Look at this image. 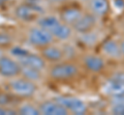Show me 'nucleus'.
<instances>
[{
    "label": "nucleus",
    "mask_w": 124,
    "mask_h": 115,
    "mask_svg": "<svg viewBox=\"0 0 124 115\" xmlns=\"http://www.w3.org/2000/svg\"><path fill=\"white\" fill-rule=\"evenodd\" d=\"M72 28L70 26L66 25L65 23H63L61 20L57 23V24L51 29L50 33L53 35V37L57 40L65 41L68 40L72 35Z\"/></svg>",
    "instance_id": "11"
},
{
    "label": "nucleus",
    "mask_w": 124,
    "mask_h": 115,
    "mask_svg": "<svg viewBox=\"0 0 124 115\" xmlns=\"http://www.w3.org/2000/svg\"><path fill=\"white\" fill-rule=\"evenodd\" d=\"M119 45H120V51H121V55L122 57H124V39L122 41L119 42Z\"/></svg>",
    "instance_id": "28"
},
{
    "label": "nucleus",
    "mask_w": 124,
    "mask_h": 115,
    "mask_svg": "<svg viewBox=\"0 0 124 115\" xmlns=\"http://www.w3.org/2000/svg\"><path fill=\"white\" fill-rule=\"evenodd\" d=\"M11 102H13V99L10 98L9 95L0 91V106H8L11 104Z\"/></svg>",
    "instance_id": "21"
},
{
    "label": "nucleus",
    "mask_w": 124,
    "mask_h": 115,
    "mask_svg": "<svg viewBox=\"0 0 124 115\" xmlns=\"http://www.w3.org/2000/svg\"><path fill=\"white\" fill-rule=\"evenodd\" d=\"M81 1H82V2H86V3H88L89 1H90V0H81Z\"/></svg>",
    "instance_id": "29"
},
{
    "label": "nucleus",
    "mask_w": 124,
    "mask_h": 115,
    "mask_svg": "<svg viewBox=\"0 0 124 115\" xmlns=\"http://www.w3.org/2000/svg\"><path fill=\"white\" fill-rule=\"evenodd\" d=\"M114 6L116 8L123 9L124 8V0H114Z\"/></svg>",
    "instance_id": "26"
},
{
    "label": "nucleus",
    "mask_w": 124,
    "mask_h": 115,
    "mask_svg": "<svg viewBox=\"0 0 124 115\" xmlns=\"http://www.w3.org/2000/svg\"><path fill=\"white\" fill-rule=\"evenodd\" d=\"M38 109L40 111V114L44 115H67L69 112L67 109L63 107L61 104L56 102L55 100H50L45 101L39 104Z\"/></svg>",
    "instance_id": "8"
},
{
    "label": "nucleus",
    "mask_w": 124,
    "mask_h": 115,
    "mask_svg": "<svg viewBox=\"0 0 124 115\" xmlns=\"http://www.w3.org/2000/svg\"><path fill=\"white\" fill-rule=\"evenodd\" d=\"M15 14L19 20L29 22L32 21L36 17V14H38V11L32 5L21 4L15 9Z\"/></svg>",
    "instance_id": "14"
},
{
    "label": "nucleus",
    "mask_w": 124,
    "mask_h": 115,
    "mask_svg": "<svg viewBox=\"0 0 124 115\" xmlns=\"http://www.w3.org/2000/svg\"><path fill=\"white\" fill-rule=\"evenodd\" d=\"M110 78L114 79V80H117V81H119V82L124 83V71H117V72H114V73L111 75V77H110Z\"/></svg>",
    "instance_id": "24"
},
{
    "label": "nucleus",
    "mask_w": 124,
    "mask_h": 115,
    "mask_svg": "<svg viewBox=\"0 0 124 115\" xmlns=\"http://www.w3.org/2000/svg\"><path fill=\"white\" fill-rule=\"evenodd\" d=\"M79 74V68L71 62H58L55 63L49 70V76L53 80L64 81L75 78Z\"/></svg>",
    "instance_id": "2"
},
{
    "label": "nucleus",
    "mask_w": 124,
    "mask_h": 115,
    "mask_svg": "<svg viewBox=\"0 0 124 115\" xmlns=\"http://www.w3.org/2000/svg\"><path fill=\"white\" fill-rule=\"evenodd\" d=\"M101 51L104 56L111 59H120L122 57L119 42L115 39H108L101 44Z\"/></svg>",
    "instance_id": "13"
},
{
    "label": "nucleus",
    "mask_w": 124,
    "mask_h": 115,
    "mask_svg": "<svg viewBox=\"0 0 124 115\" xmlns=\"http://www.w3.org/2000/svg\"><path fill=\"white\" fill-rule=\"evenodd\" d=\"M13 44V37L5 32H0V48L9 47Z\"/></svg>",
    "instance_id": "20"
},
{
    "label": "nucleus",
    "mask_w": 124,
    "mask_h": 115,
    "mask_svg": "<svg viewBox=\"0 0 124 115\" xmlns=\"http://www.w3.org/2000/svg\"><path fill=\"white\" fill-rule=\"evenodd\" d=\"M17 61L20 63L21 66H27L31 68H35L42 71L46 68V60L40 55L33 53L27 51L24 55L18 58Z\"/></svg>",
    "instance_id": "6"
},
{
    "label": "nucleus",
    "mask_w": 124,
    "mask_h": 115,
    "mask_svg": "<svg viewBox=\"0 0 124 115\" xmlns=\"http://www.w3.org/2000/svg\"><path fill=\"white\" fill-rule=\"evenodd\" d=\"M18 110L7 106H0V115H17Z\"/></svg>",
    "instance_id": "23"
},
{
    "label": "nucleus",
    "mask_w": 124,
    "mask_h": 115,
    "mask_svg": "<svg viewBox=\"0 0 124 115\" xmlns=\"http://www.w3.org/2000/svg\"><path fill=\"white\" fill-rule=\"evenodd\" d=\"M20 76L24 77L33 82L38 81L41 78V71L35 68H31L27 66H21V73Z\"/></svg>",
    "instance_id": "17"
},
{
    "label": "nucleus",
    "mask_w": 124,
    "mask_h": 115,
    "mask_svg": "<svg viewBox=\"0 0 124 115\" xmlns=\"http://www.w3.org/2000/svg\"><path fill=\"white\" fill-rule=\"evenodd\" d=\"M18 110V114H22V115H40V111L38 109V107H35L32 104H23L21 105Z\"/></svg>",
    "instance_id": "19"
},
{
    "label": "nucleus",
    "mask_w": 124,
    "mask_h": 115,
    "mask_svg": "<svg viewBox=\"0 0 124 115\" xmlns=\"http://www.w3.org/2000/svg\"><path fill=\"white\" fill-rule=\"evenodd\" d=\"M80 35V40L83 44L87 45V46H93L97 43L98 40V36L97 34L93 31H89V32H85L82 34H79Z\"/></svg>",
    "instance_id": "18"
},
{
    "label": "nucleus",
    "mask_w": 124,
    "mask_h": 115,
    "mask_svg": "<svg viewBox=\"0 0 124 115\" xmlns=\"http://www.w3.org/2000/svg\"><path fill=\"white\" fill-rule=\"evenodd\" d=\"M83 14V11L80 8L77 7H68L61 11L60 14V20L65 23L68 26H72L75 23L81 18V16Z\"/></svg>",
    "instance_id": "15"
},
{
    "label": "nucleus",
    "mask_w": 124,
    "mask_h": 115,
    "mask_svg": "<svg viewBox=\"0 0 124 115\" xmlns=\"http://www.w3.org/2000/svg\"><path fill=\"white\" fill-rule=\"evenodd\" d=\"M21 73V65L14 58L3 55L0 57V75L4 78L17 77Z\"/></svg>",
    "instance_id": "5"
},
{
    "label": "nucleus",
    "mask_w": 124,
    "mask_h": 115,
    "mask_svg": "<svg viewBox=\"0 0 124 115\" xmlns=\"http://www.w3.org/2000/svg\"><path fill=\"white\" fill-rule=\"evenodd\" d=\"M111 112L115 115H124V105L123 104H112Z\"/></svg>",
    "instance_id": "22"
},
{
    "label": "nucleus",
    "mask_w": 124,
    "mask_h": 115,
    "mask_svg": "<svg viewBox=\"0 0 124 115\" xmlns=\"http://www.w3.org/2000/svg\"><path fill=\"white\" fill-rule=\"evenodd\" d=\"M8 87L13 95L20 98H30L37 91V85L35 82L28 80L22 76H17L10 79Z\"/></svg>",
    "instance_id": "1"
},
{
    "label": "nucleus",
    "mask_w": 124,
    "mask_h": 115,
    "mask_svg": "<svg viewBox=\"0 0 124 115\" xmlns=\"http://www.w3.org/2000/svg\"><path fill=\"white\" fill-rule=\"evenodd\" d=\"M54 100L65 107L69 113L75 115H83L88 110L86 103L80 98L73 97V96H58L54 98Z\"/></svg>",
    "instance_id": "4"
},
{
    "label": "nucleus",
    "mask_w": 124,
    "mask_h": 115,
    "mask_svg": "<svg viewBox=\"0 0 124 115\" xmlns=\"http://www.w3.org/2000/svg\"><path fill=\"white\" fill-rule=\"evenodd\" d=\"M123 35H124V31H123Z\"/></svg>",
    "instance_id": "30"
},
{
    "label": "nucleus",
    "mask_w": 124,
    "mask_h": 115,
    "mask_svg": "<svg viewBox=\"0 0 124 115\" xmlns=\"http://www.w3.org/2000/svg\"><path fill=\"white\" fill-rule=\"evenodd\" d=\"M90 13L96 18L106 17L110 10L108 0H90L88 2Z\"/></svg>",
    "instance_id": "12"
},
{
    "label": "nucleus",
    "mask_w": 124,
    "mask_h": 115,
    "mask_svg": "<svg viewBox=\"0 0 124 115\" xmlns=\"http://www.w3.org/2000/svg\"><path fill=\"white\" fill-rule=\"evenodd\" d=\"M111 104H123L124 105V94L111 97Z\"/></svg>",
    "instance_id": "25"
},
{
    "label": "nucleus",
    "mask_w": 124,
    "mask_h": 115,
    "mask_svg": "<svg viewBox=\"0 0 124 115\" xmlns=\"http://www.w3.org/2000/svg\"><path fill=\"white\" fill-rule=\"evenodd\" d=\"M40 56L46 60V62L48 61L51 63H58L64 58V53L63 49H61L56 45H53L52 43L40 48Z\"/></svg>",
    "instance_id": "10"
},
{
    "label": "nucleus",
    "mask_w": 124,
    "mask_h": 115,
    "mask_svg": "<svg viewBox=\"0 0 124 115\" xmlns=\"http://www.w3.org/2000/svg\"><path fill=\"white\" fill-rule=\"evenodd\" d=\"M27 39L28 42L32 45L38 48H42L49 44H52L55 38L49 31L40 28V27H33L28 31V35H27Z\"/></svg>",
    "instance_id": "3"
},
{
    "label": "nucleus",
    "mask_w": 124,
    "mask_h": 115,
    "mask_svg": "<svg viewBox=\"0 0 124 115\" xmlns=\"http://www.w3.org/2000/svg\"><path fill=\"white\" fill-rule=\"evenodd\" d=\"M83 65L84 67L93 73L101 72L106 67V62L101 57L94 53H88L83 58Z\"/></svg>",
    "instance_id": "9"
},
{
    "label": "nucleus",
    "mask_w": 124,
    "mask_h": 115,
    "mask_svg": "<svg viewBox=\"0 0 124 115\" xmlns=\"http://www.w3.org/2000/svg\"><path fill=\"white\" fill-rule=\"evenodd\" d=\"M48 1L52 4H61V3H64L66 0H48Z\"/></svg>",
    "instance_id": "27"
},
{
    "label": "nucleus",
    "mask_w": 124,
    "mask_h": 115,
    "mask_svg": "<svg viewBox=\"0 0 124 115\" xmlns=\"http://www.w3.org/2000/svg\"><path fill=\"white\" fill-rule=\"evenodd\" d=\"M96 21H97V18L93 16L91 13H83L81 18L71 26L72 31L77 32L78 34L92 31L93 28L96 25Z\"/></svg>",
    "instance_id": "7"
},
{
    "label": "nucleus",
    "mask_w": 124,
    "mask_h": 115,
    "mask_svg": "<svg viewBox=\"0 0 124 115\" xmlns=\"http://www.w3.org/2000/svg\"><path fill=\"white\" fill-rule=\"evenodd\" d=\"M102 91L108 97H114V96L124 94V83L110 78L103 84Z\"/></svg>",
    "instance_id": "16"
}]
</instances>
